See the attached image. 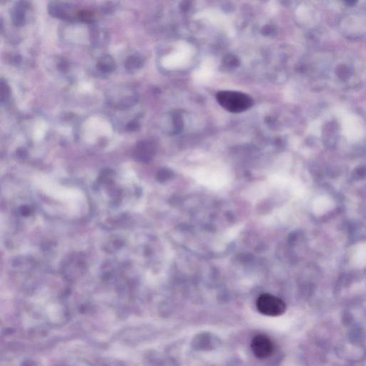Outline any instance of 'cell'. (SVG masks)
<instances>
[{"mask_svg": "<svg viewBox=\"0 0 366 366\" xmlns=\"http://www.w3.org/2000/svg\"><path fill=\"white\" fill-rule=\"evenodd\" d=\"M217 100L222 107L235 113L251 108L253 104L251 97L243 92L236 91L219 92Z\"/></svg>", "mask_w": 366, "mask_h": 366, "instance_id": "1", "label": "cell"}, {"mask_svg": "<svg viewBox=\"0 0 366 366\" xmlns=\"http://www.w3.org/2000/svg\"><path fill=\"white\" fill-rule=\"evenodd\" d=\"M258 311L267 316L276 317L283 315L286 310L283 300L270 294H263L257 300Z\"/></svg>", "mask_w": 366, "mask_h": 366, "instance_id": "2", "label": "cell"}, {"mask_svg": "<svg viewBox=\"0 0 366 366\" xmlns=\"http://www.w3.org/2000/svg\"><path fill=\"white\" fill-rule=\"evenodd\" d=\"M251 348L257 357L260 359L266 358L273 353V342L266 335H258L252 340Z\"/></svg>", "mask_w": 366, "mask_h": 366, "instance_id": "3", "label": "cell"}, {"mask_svg": "<svg viewBox=\"0 0 366 366\" xmlns=\"http://www.w3.org/2000/svg\"><path fill=\"white\" fill-rule=\"evenodd\" d=\"M48 11L52 16L59 19L70 20L72 18V7L65 3L52 2L49 5Z\"/></svg>", "mask_w": 366, "mask_h": 366, "instance_id": "4", "label": "cell"}, {"mask_svg": "<svg viewBox=\"0 0 366 366\" xmlns=\"http://www.w3.org/2000/svg\"><path fill=\"white\" fill-rule=\"evenodd\" d=\"M27 2H19L12 11V20L16 26L20 27L25 25L26 21L25 10L28 8Z\"/></svg>", "mask_w": 366, "mask_h": 366, "instance_id": "5", "label": "cell"}, {"mask_svg": "<svg viewBox=\"0 0 366 366\" xmlns=\"http://www.w3.org/2000/svg\"><path fill=\"white\" fill-rule=\"evenodd\" d=\"M116 65L114 59L110 55H106L99 59L97 68L102 73H110L115 70Z\"/></svg>", "mask_w": 366, "mask_h": 366, "instance_id": "6", "label": "cell"}, {"mask_svg": "<svg viewBox=\"0 0 366 366\" xmlns=\"http://www.w3.org/2000/svg\"><path fill=\"white\" fill-rule=\"evenodd\" d=\"M140 59L135 55L129 57L125 61V68L129 71H135V70L140 68Z\"/></svg>", "mask_w": 366, "mask_h": 366, "instance_id": "7", "label": "cell"}, {"mask_svg": "<svg viewBox=\"0 0 366 366\" xmlns=\"http://www.w3.org/2000/svg\"><path fill=\"white\" fill-rule=\"evenodd\" d=\"M10 89L9 85L4 80H1V101L6 102L9 99Z\"/></svg>", "mask_w": 366, "mask_h": 366, "instance_id": "8", "label": "cell"}, {"mask_svg": "<svg viewBox=\"0 0 366 366\" xmlns=\"http://www.w3.org/2000/svg\"><path fill=\"white\" fill-rule=\"evenodd\" d=\"M336 74L339 78L341 80H345V79L348 78L350 70L345 65H340L337 68Z\"/></svg>", "mask_w": 366, "mask_h": 366, "instance_id": "9", "label": "cell"}, {"mask_svg": "<svg viewBox=\"0 0 366 366\" xmlns=\"http://www.w3.org/2000/svg\"><path fill=\"white\" fill-rule=\"evenodd\" d=\"M139 127V123L136 121H131L127 125V130L130 131L137 130Z\"/></svg>", "mask_w": 366, "mask_h": 366, "instance_id": "10", "label": "cell"}]
</instances>
